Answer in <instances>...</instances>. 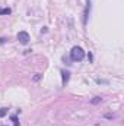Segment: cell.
I'll use <instances>...</instances> for the list:
<instances>
[{"label":"cell","instance_id":"6da1fadb","mask_svg":"<svg viewBox=\"0 0 124 126\" xmlns=\"http://www.w3.org/2000/svg\"><path fill=\"white\" fill-rule=\"evenodd\" d=\"M85 59V50L79 46H73L70 50V60L72 62H82Z\"/></svg>","mask_w":124,"mask_h":126},{"label":"cell","instance_id":"7a4b0ae2","mask_svg":"<svg viewBox=\"0 0 124 126\" xmlns=\"http://www.w3.org/2000/svg\"><path fill=\"white\" fill-rule=\"evenodd\" d=\"M16 38L19 40V43H21V44H28V43H29V40H31L29 34H28L26 31H19V32H18V35H16Z\"/></svg>","mask_w":124,"mask_h":126},{"label":"cell","instance_id":"3957f363","mask_svg":"<svg viewBox=\"0 0 124 126\" xmlns=\"http://www.w3.org/2000/svg\"><path fill=\"white\" fill-rule=\"evenodd\" d=\"M89 13H91V0H88V1H86L85 10H83V18H82V24H83V27H86V24H88Z\"/></svg>","mask_w":124,"mask_h":126},{"label":"cell","instance_id":"277c9868","mask_svg":"<svg viewBox=\"0 0 124 126\" xmlns=\"http://www.w3.org/2000/svg\"><path fill=\"white\" fill-rule=\"evenodd\" d=\"M60 75H62V85L66 87V85L69 84V79H70V72L62 69V70H60Z\"/></svg>","mask_w":124,"mask_h":126},{"label":"cell","instance_id":"5b68a950","mask_svg":"<svg viewBox=\"0 0 124 126\" xmlns=\"http://www.w3.org/2000/svg\"><path fill=\"white\" fill-rule=\"evenodd\" d=\"M12 9L10 7H0V15H10Z\"/></svg>","mask_w":124,"mask_h":126},{"label":"cell","instance_id":"8992f818","mask_svg":"<svg viewBox=\"0 0 124 126\" xmlns=\"http://www.w3.org/2000/svg\"><path fill=\"white\" fill-rule=\"evenodd\" d=\"M41 78H42V75H41V73H35V75L32 76V81H34V82H38Z\"/></svg>","mask_w":124,"mask_h":126},{"label":"cell","instance_id":"52a82bcc","mask_svg":"<svg viewBox=\"0 0 124 126\" xmlns=\"http://www.w3.org/2000/svg\"><path fill=\"white\" fill-rule=\"evenodd\" d=\"M6 114H7V109L6 107H1L0 109V117H4Z\"/></svg>","mask_w":124,"mask_h":126},{"label":"cell","instance_id":"ba28073f","mask_svg":"<svg viewBox=\"0 0 124 126\" xmlns=\"http://www.w3.org/2000/svg\"><path fill=\"white\" fill-rule=\"evenodd\" d=\"M101 101H102V98H101V97H95L93 100H91V103H92V104H99Z\"/></svg>","mask_w":124,"mask_h":126},{"label":"cell","instance_id":"9c48e42d","mask_svg":"<svg viewBox=\"0 0 124 126\" xmlns=\"http://www.w3.org/2000/svg\"><path fill=\"white\" fill-rule=\"evenodd\" d=\"M10 120L15 123V126H19V120H18V117H16V116H10Z\"/></svg>","mask_w":124,"mask_h":126},{"label":"cell","instance_id":"30bf717a","mask_svg":"<svg viewBox=\"0 0 124 126\" xmlns=\"http://www.w3.org/2000/svg\"><path fill=\"white\" fill-rule=\"evenodd\" d=\"M104 117H105V119H114L115 116H114V114H111V113H107V114H105Z\"/></svg>","mask_w":124,"mask_h":126},{"label":"cell","instance_id":"8fae6325","mask_svg":"<svg viewBox=\"0 0 124 126\" xmlns=\"http://www.w3.org/2000/svg\"><path fill=\"white\" fill-rule=\"evenodd\" d=\"M3 43H6V38L4 37H0V44H3Z\"/></svg>","mask_w":124,"mask_h":126},{"label":"cell","instance_id":"7c38bea8","mask_svg":"<svg viewBox=\"0 0 124 126\" xmlns=\"http://www.w3.org/2000/svg\"><path fill=\"white\" fill-rule=\"evenodd\" d=\"M88 59H89V60H91V62H92V60H93V56H92V54H91V53H89V54H88Z\"/></svg>","mask_w":124,"mask_h":126},{"label":"cell","instance_id":"4fadbf2b","mask_svg":"<svg viewBox=\"0 0 124 126\" xmlns=\"http://www.w3.org/2000/svg\"><path fill=\"white\" fill-rule=\"evenodd\" d=\"M1 126H6V125H1Z\"/></svg>","mask_w":124,"mask_h":126}]
</instances>
